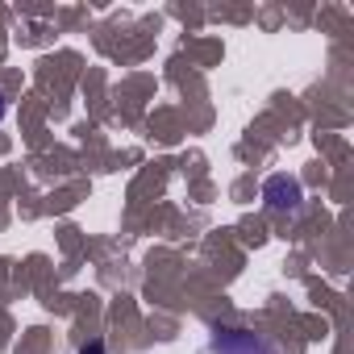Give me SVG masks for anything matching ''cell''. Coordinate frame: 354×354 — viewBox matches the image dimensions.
<instances>
[{"label":"cell","mask_w":354,"mask_h":354,"mask_svg":"<svg viewBox=\"0 0 354 354\" xmlns=\"http://www.w3.org/2000/svg\"><path fill=\"white\" fill-rule=\"evenodd\" d=\"M209 354H279V350H275V342H267L263 333L217 325V329L209 333Z\"/></svg>","instance_id":"obj_1"},{"label":"cell","mask_w":354,"mask_h":354,"mask_svg":"<svg viewBox=\"0 0 354 354\" xmlns=\"http://www.w3.org/2000/svg\"><path fill=\"white\" fill-rule=\"evenodd\" d=\"M263 205H267V213H279V217L300 213V205H304L300 180L296 175H271V180L263 184Z\"/></svg>","instance_id":"obj_2"},{"label":"cell","mask_w":354,"mask_h":354,"mask_svg":"<svg viewBox=\"0 0 354 354\" xmlns=\"http://www.w3.org/2000/svg\"><path fill=\"white\" fill-rule=\"evenodd\" d=\"M80 354H104V342H92V346H84Z\"/></svg>","instance_id":"obj_3"},{"label":"cell","mask_w":354,"mask_h":354,"mask_svg":"<svg viewBox=\"0 0 354 354\" xmlns=\"http://www.w3.org/2000/svg\"><path fill=\"white\" fill-rule=\"evenodd\" d=\"M5 113H9V100H5V92H0V121H5Z\"/></svg>","instance_id":"obj_4"}]
</instances>
